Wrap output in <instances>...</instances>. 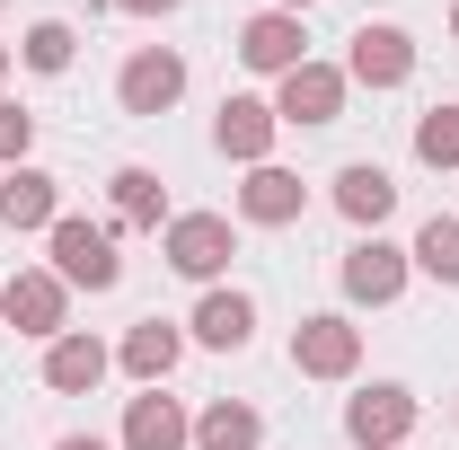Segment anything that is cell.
Instances as JSON below:
<instances>
[{
  "mask_svg": "<svg viewBox=\"0 0 459 450\" xmlns=\"http://www.w3.org/2000/svg\"><path fill=\"white\" fill-rule=\"evenodd\" d=\"M54 274L62 282H80V291H115V238L107 229H89V221H54Z\"/></svg>",
  "mask_w": 459,
  "mask_h": 450,
  "instance_id": "1",
  "label": "cell"
},
{
  "mask_svg": "<svg viewBox=\"0 0 459 450\" xmlns=\"http://www.w3.org/2000/svg\"><path fill=\"white\" fill-rule=\"evenodd\" d=\"M27 142H36V115L0 107V160H27Z\"/></svg>",
  "mask_w": 459,
  "mask_h": 450,
  "instance_id": "24",
  "label": "cell"
},
{
  "mask_svg": "<svg viewBox=\"0 0 459 450\" xmlns=\"http://www.w3.org/2000/svg\"><path fill=\"white\" fill-rule=\"evenodd\" d=\"M300 203H309V195H300V177H291V169H256L247 186H238V212H247V221H265V229L300 221Z\"/></svg>",
  "mask_w": 459,
  "mask_h": 450,
  "instance_id": "15",
  "label": "cell"
},
{
  "mask_svg": "<svg viewBox=\"0 0 459 450\" xmlns=\"http://www.w3.org/2000/svg\"><path fill=\"white\" fill-rule=\"evenodd\" d=\"M291 362H300L309 380H344V371L362 362V327H353V318H300Z\"/></svg>",
  "mask_w": 459,
  "mask_h": 450,
  "instance_id": "2",
  "label": "cell"
},
{
  "mask_svg": "<svg viewBox=\"0 0 459 450\" xmlns=\"http://www.w3.org/2000/svg\"><path fill=\"white\" fill-rule=\"evenodd\" d=\"M62 450H107V442H89V433H71V442H62Z\"/></svg>",
  "mask_w": 459,
  "mask_h": 450,
  "instance_id": "26",
  "label": "cell"
},
{
  "mask_svg": "<svg viewBox=\"0 0 459 450\" xmlns=\"http://www.w3.org/2000/svg\"><path fill=\"white\" fill-rule=\"evenodd\" d=\"M115 98H124V115H169L177 98H186V62L160 54V45L133 54V62H124V80H115Z\"/></svg>",
  "mask_w": 459,
  "mask_h": 450,
  "instance_id": "4",
  "label": "cell"
},
{
  "mask_svg": "<svg viewBox=\"0 0 459 450\" xmlns=\"http://www.w3.org/2000/svg\"><path fill=\"white\" fill-rule=\"evenodd\" d=\"M406 256H415L433 282H459V221H442V212H433V221L415 229V247H406Z\"/></svg>",
  "mask_w": 459,
  "mask_h": 450,
  "instance_id": "20",
  "label": "cell"
},
{
  "mask_svg": "<svg viewBox=\"0 0 459 450\" xmlns=\"http://www.w3.org/2000/svg\"><path fill=\"white\" fill-rule=\"evenodd\" d=\"M195 336L212 344V353H238V344L256 336V300H247V291H204V309H195Z\"/></svg>",
  "mask_w": 459,
  "mask_h": 450,
  "instance_id": "16",
  "label": "cell"
},
{
  "mask_svg": "<svg viewBox=\"0 0 459 450\" xmlns=\"http://www.w3.org/2000/svg\"><path fill=\"white\" fill-rule=\"evenodd\" d=\"M169 265L195 274V282H212L230 265V221H221V212H177V221H169Z\"/></svg>",
  "mask_w": 459,
  "mask_h": 450,
  "instance_id": "5",
  "label": "cell"
},
{
  "mask_svg": "<svg viewBox=\"0 0 459 450\" xmlns=\"http://www.w3.org/2000/svg\"><path fill=\"white\" fill-rule=\"evenodd\" d=\"M98 380H107V344L98 336H54L45 344V389L80 397V389H98Z\"/></svg>",
  "mask_w": 459,
  "mask_h": 450,
  "instance_id": "14",
  "label": "cell"
},
{
  "mask_svg": "<svg viewBox=\"0 0 459 450\" xmlns=\"http://www.w3.org/2000/svg\"><path fill=\"white\" fill-rule=\"evenodd\" d=\"M415 160L424 169H459V107H433L415 124Z\"/></svg>",
  "mask_w": 459,
  "mask_h": 450,
  "instance_id": "22",
  "label": "cell"
},
{
  "mask_svg": "<svg viewBox=\"0 0 459 450\" xmlns=\"http://www.w3.org/2000/svg\"><path fill=\"white\" fill-rule=\"evenodd\" d=\"M451 36H459V9H451Z\"/></svg>",
  "mask_w": 459,
  "mask_h": 450,
  "instance_id": "27",
  "label": "cell"
},
{
  "mask_svg": "<svg viewBox=\"0 0 459 450\" xmlns=\"http://www.w3.org/2000/svg\"><path fill=\"white\" fill-rule=\"evenodd\" d=\"M274 115H283V124H336V115H344V71H327V62H300V71H283V98H274Z\"/></svg>",
  "mask_w": 459,
  "mask_h": 450,
  "instance_id": "7",
  "label": "cell"
},
{
  "mask_svg": "<svg viewBox=\"0 0 459 450\" xmlns=\"http://www.w3.org/2000/svg\"><path fill=\"white\" fill-rule=\"evenodd\" d=\"M300 45H309V36H300L291 9H265V18L238 27V62H247V71H300V62H309Z\"/></svg>",
  "mask_w": 459,
  "mask_h": 450,
  "instance_id": "9",
  "label": "cell"
},
{
  "mask_svg": "<svg viewBox=\"0 0 459 450\" xmlns=\"http://www.w3.org/2000/svg\"><path fill=\"white\" fill-rule=\"evenodd\" d=\"M256 433H265V424H256V406H204V424H195V450H256Z\"/></svg>",
  "mask_w": 459,
  "mask_h": 450,
  "instance_id": "19",
  "label": "cell"
},
{
  "mask_svg": "<svg viewBox=\"0 0 459 450\" xmlns=\"http://www.w3.org/2000/svg\"><path fill=\"white\" fill-rule=\"evenodd\" d=\"M344 291H353V300H371V309H380V300H398V291H406V247L362 238V247L344 256Z\"/></svg>",
  "mask_w": 459,
  "mask_h": 450,
  "instance_id": "10",
  "label": "cell"
},
{
  "mask_svg": "<svg viewBox=\"0 0 459 450\" xmlns=\"http://www.w3.org/2000/svg\"><path fill=\"white\" fill-rule=\"evenodd\" d=\"M274 124H283V115L265 107V98H230L221 124H212V142H221L230 160H256V169H265V142H274Z\"/></svg>",
  "mask_w": 459,
  "mask_h": 450,
  "instance_id": "12",
  "label": "cell"
},
{
  "mask_svg": "<svg viewBox=\"0 0 459 450\" xmlns=\"http://www.w3.org/2000/svg\"><path fill=\"white\" fill-rule=\"evenodd\" d=\"M124 371H133V380H151V389L177 371V327H169V318H142V327L124 336Z\"/></svg>",
  "mask_w": 459,
  "mask_h": 450,
  "instance_id": "18",
  "label": "cell"
},
{
  "mask_svg": "<svg viewBox=\"0 0 459 450\" xmlns=\"http://www.w3.org/2000/svg\"><path fill=\"white\" fill-rule=\"evenodd\" d=\"M291 9H309V0H291Z\"/></svg>",
  "mask_w": 459,
  "mask_h": 450,
  "instance_id": "28",
  "label": "cell"
},
{
  "mask_svg": "<svg viewBox=\"0 0 459 450\" xmlns=\"http://www.w3.org/2000/svg\"><path fill=\"white\" fill-rule=\"evenodd\" d=\"M406 71H415L406 27H362V36H353V54H344V80H362V89H398Z\"/></svg>",
  "mask_w": 459,
  "mask_h": 450,
  "instance_id": "8",
  "label": "cell"
},
{
  "mask_svg": "<svg viewBox=\"0 0 459 450\" xmlns=\"http://www.w3.org/2000/svg\"><path fill=\"white\" fill-rule=\"evenodd\" d=\"M115 9H133V18H160V9H177V0H115Z\"/></svg>",
  "mask_w": 459,
  "mask_h": 450,
  "instance_id": "25",
  "label": "cell"
},
{
  "mask_svg": "<svg viewBox=\"0 0 459 450\" xmlns=\"http://www.w3.org/2000/svg\"><path fill=\"white\" fill-rule=\"evenodd\" d=\"M71 45H80V36H71L62 18H36V27H27V62H36V71H71Z\"/></svg>",
  "mask_w": 459,
  "mask_h": 450,
  "instance_id": "23",
  "label": "cell"
},
{
  "mask_svg": "<svg viewBox=\"0 0 459 450\" xmlns=\"http://www.w3.org/2000/svg\"><path fill=\"white\" fill-rule=\"evenodd\" d=\"M0 221L9 229H54L62 221V186L45 169H9L0 177Z\"/></svg>",
  "mask_w": 459,
  "mask_h": 450,
  "instance_id": "11",
  "label": "cell"
},
{
  "mask_svg": "<svg viewBox=\"0 0 459 450\" xmlns=\"http://www.w3.org/2000/svg\"><path fill=\"white\" fill-rule=\"evenodd\" d=\"M344 433H353L362 450H398L406 433H415V397L389 389V380H380V389H362L353 406H344Z\"/></svg>",
  "mask_w": 459,
  "mask_h": 450,
  "instance_id": "3",
  "label": "cell"
},
{
  "mask_svg": "<svg viewBox=\"0 0 459 450\" xmlns=\"http://www.w3.org/2000/svg\"><path fill=\"white\" fill-rule=\"evenodd\" d=\"M62 291H71L62 274H9L0 318H9L18 336H45V344H54V336H62Z\"/></svg>",
  "mask_w": 459,
  "mask_h": 450,
  "instance_id": "6",
  "label": "cell"
},
{
  "mask_svg": "<svg viewBox=\"0 0 459 450\" xmlns=\"http://www.w3.org/2000/svg\"><path fill=\"white\" fill-rule=\"evenodd\" d=\"M115 221H124V229L160 221V177H151V169H115Z\"/></svg>",
  "mask_w": 459,
  "mask_h": 450,
  "instance_id": "21",
  "label": "cell"
},
{
  "mask_svg": "<svg viewBox=\"0 0 459 450\" xmlns=\"http://www.w3.org/2000/svg\"><path fill=\"white\" fill-rule=\"evenodd\" d=\"M336 212L362 229H380L389 212H398V186H389V169H371V160H353V169L336 177Z\"/></svg>",
  "mask_w": 459,
  "mask_h": 450,
  "instance_id": "13",
  "label": "cell"
},
{
  "mask_svg": "<svg viewBox=\"0 0 459 450\" xmlns=\"http://www.w3.org/2000/svg\"><path fill=\"white\" fill-rule=\"evenodd\" d=\"M124 450H186V415H177V397H133V415H124Z\"/></svg>",
  "mask_w": 459,
  "mask_h": 450,
  "instance_id": "17",
  "label": "cell"
},
{
  "mask_svg": "<svg viewBox=\"0 0 459 450\" xmlns=\"http://www.w3.org/2000/svg\"><path fill=\"white\" fill-rule=\"evenodd\" d=\"M0 71H9V54H0Z\"/></svg>",
  "mask_w": 459,
  "mask_h": 450,
  "instance_id": "29",
  "label": "cell"
}]
</instances>
